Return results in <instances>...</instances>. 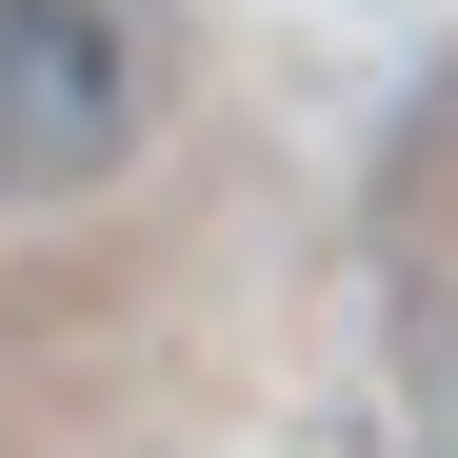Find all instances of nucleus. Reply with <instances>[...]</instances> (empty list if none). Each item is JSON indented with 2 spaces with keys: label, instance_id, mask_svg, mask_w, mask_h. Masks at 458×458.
Segmentation results:
<instances>
[{
  "label": "nucleus",
  "instance_id": "f257e3e1",
  "mask_svg": "<svg viewBox=\"0 0 458 458\" xmlns=\"http://www.w3.org/2000/svg\"><path fill=\"white\" fill-rule=\"evenodd\" d=\"M160 120L140 0H0V199H100Z\"/></svg>",
  "mask_w": 458,
  "mask_h": 458
}]
</instances>
